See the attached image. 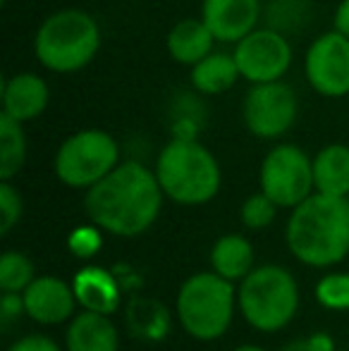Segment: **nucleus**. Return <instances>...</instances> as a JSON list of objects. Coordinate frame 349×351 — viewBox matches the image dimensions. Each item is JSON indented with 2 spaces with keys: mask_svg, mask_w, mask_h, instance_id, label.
Wrapping results in <instances>:
<instances>
[{
  "mask_svg": "<svg viewBox=\"0 0 349 351\" xmlns=\"http://www.w3.org/2000/svg\"><path fill=\"white\" fill-rule=\"evenodd\" d=\"M234 351H265L263 347H256V344H242V347H237Z\"/></svg>",
  "mask_w": 349,
  "mask_h": 351,
  "instance_id": "2f4dec72",
  "label": "nucleus"
},
{
  "mask_svg": "<svg viewBox=\"0 0 349 351\" xmlns=\"http://www.w3.org/2000/svg\"><path fill=\"white\" fill-rule=\"evenodd\" d=\"M165 199L177 206H204L223 184L220 162L194 136H177L160 148L154 167Z\"/></svg>",
  "mask_w": 349,
  "mask_h": 351,
  "instance_id": "7ed1b4c3",
  "label": "nucleus"
},
{
  "mask_svg": "<svg viewBox=\"0 0 349 351\" xmlns=\"http://www.w3.org/2000/svg\"><path fill=\"white\" fill-rule=\"evenodd\" d=\"M24 199L12 180H0V234H10L22 220Z\"/></svg>",
  "mask_w": 349,
  "mask_h": 351,
  "instance_id": "a878e982",
  "label": "nucleus"
},
{
  "mask_svg": "<svg viewBox=\"0 0 349 351\" xmlns=\"http://www.w3.org/2000/svg\"><path fill=\"white\" fill-rule=\"evenodd\" d=\"M258 186L278 208H297L316 191L313 186V158L297 143H278L265 153Z\"/></svg>",
  "mask_w": 349,
  "mask_h": 351,
  "instance_id": "6e6552de",
  "label": "nucleus"
},
{
  "mask_svg": "<svg viewBox=\"0 0 349 351\" xmlns=\"http://www.w3.org/2000/svg\"><path fill=\"white\" fill-rule=\"evenodd\" d=\"M19 313H24V296L22 291H3V299H0V315H3V323L19 318Z\"/></svg>",
  "mask_w": 349,
  "mask_h": 351,
  "instance_id": "c756f323",
  "label": "nucleus"
},
{
  "mask_svg": "<svg viewBox=\"0 0 349 351\" xmlns=\"http://www.w3.org/2000/svg\"><path fill=\"white\" fill-rule=\"evenodd\" d=\"M27 153L24 125L0 112V180H14L27 162Z\"/></svg>",
  "mask_w": 349,
  "mask_h": 351,
  "instance_id": "4be33fe9",
  "label": "nucleus"
},
{
  "mask_svg": "<svg viewBox=\"0 0 349 351\" xmlns=\"http://www.w3.org/2000/svg\"><path fill=\"white\" fill-rule=\"evenodd\" d=\"M127 328L141 342H163L170 332V311L158 299L146 296H132L127 304Z\"/></svg>",
  "mask_w": 349,
  "mask_h": 351,
  "instance_id": "aec40b11",
  "label": "nucleus"
},
{
  "mask_svg": "<svg viewBox=\"0 0 349 351\" xmlns=\"http://www.w3.org/2000/svg\"><path fill=\"white\" fill-rule=\"evenodd\" d=\"M77 301L84 311H96V313L112 315L120 308L122 299V285L117 275H112L106 268L86 265L72 280Z\"/></svg>",
  "mask_w": 349,
  "mask_h": 351,
  "instance_id": "2eb2a0df",
  "label": "nucleus"
},
{
  "mask_svg": "<svg viewBox=\"0 0 349 351\" xmlns=\"http://www.w3.org/2000/svg\"><path fill=\"white\" fill-rule=\"evenodd\" d=\"M101 27L84 10L65 8L48 14L34 36V56L43 70L75 74L96 60Z\"/></svg>",
  "mask_w": 349,
  "mask_h": 351,
  "instance_id": "20e7f679",
  "label": "nucleus"
},
{
  "mask_svg": "<svg viewBox=\"0 0 349 351\" xmlns=\"http://www.w3.org/2000/svg\"><path fill=\"white\" fill-rule=\"evenodd\" d=\"M191 86L201 93V96H220V93L230 91L234 84L242 79L232 53H220L213 51L199 60L194 67H189Z\"/></svg>",
  "mask_w": 349,
  "mask_h": 351,
  "instance_id": "a211bd4d",
  "label": "nucleus"
},
{
  "mask_svg": "<svg viewBox=\"0 0 349 351\" xmlns=\"http://www.w3.org/2000/svg\"><path fill=\"white\" fill-rule=\"evenodd\" d=\"M201 19L218 43H237L258 27L261 0H201Z\"/></svg>",
  "mask_w": 349,
  "mask_h": 351,
  "instance_id": "ddd939ff",
  "label": "nucleus"
},
{
  "mask_svg": "<svg viewBox=\"0 0 349 351\" xmlns=\"http://www.w3.org/2000/svg\"><path fill=\"white\" fill-rule=\"evenodd\" d=\"M297 115V93L282 79L268 84H249L242 103V120L256 139L275 141L285 136L294 127Z\"/></svg>",
  "mask_w": 349,
  "mask_h": 351,
  "instance_id": "1a4fd4ad",
  "label": "nucleus"
},
{
  "mask_svg": "<svg viewBox=\"0 0 349 351\" xmlns=\"http://www.w3.org/2000/svg\"><path fill=\"white\" fill-rule=\"evenodd\" d=\"M316 299L330 311H349V273H330L316 285Z\"/></svg>",
  "mask_w": 349,
  "mask_h": 351,
  "instance_id": "393cba45",
  "label": "nucleus"
},
{
  "mask_svg": "<svg viewBox=\"0 0 349 351\" xmlns=\"http://www.w3.org/2000/svg\"><path fill=\"white\" fill-rule=\"evenodd\" d=\"M215 36L208 27H206L204 19L186 17L180 19L173 29L165 36V48H168V56L173 58L177 65L194 67L199 60H204L208 53H213Z\"/></svg>",
  "mask_w": 349,
  "mask_h": 351,
  "instance_id": "f3484780",
  "label": "nucleus"
},
{
  "mask_svg": "<svg viewBox=\"0 0 349 351\" xmlns=\"http://www.w3.org/2000/svg\"><path fill=\"white\" fill-rule=\"evenodd\" d=\"M333 29L349 36V0H340V5L335 8V14H333Z\"/></svg>",
  "mask_w": 349,
  "mask_h": 351,
  "instance_id": "7c9ffc66",
  "label": "nucleus"
},
{
  "mask_svg": "<svg viewBox=\"0 0 349 351\" xmlns=\"http://www.w3.org/2000/svg\"><path fill=\"white\" fill-rule=\"evenodd\" d=\"M34 280H36V270L32 258L19 251H5L0 258V289L24 291Z\"/></svg>",
  "mask_w": 349,
  "mask_h": 351,
  "instance_id": "5701e85b",
  "label": "nucleus"
},
{
  "mask_svg": "<svg viewBox=\"0 0 349 351\" xmlns=\"http://www.w3.org/2000/svg\"><path fill=\"white\" fill-rule=\"evenodd\" d=\"M232 56L237 60L239 74L249 84H268L280 82L292 67V46L287 36L278 29L256 27L252 34L239 38L232 48Z\"/></svg>",
  "mask_w": 349,
  "mask_h": 351,
  "instance_id": "9d476101",
  "label": "nucleus"
},
{
  "mask_svg": "<svg viewBox=\"0 0 349 351\" xmlns=\"http://www.w3.org/2000/svg\"><path fill=\"white\" fill-rule=\"evenodd\" d=\"M213 273L230 282H242L254 270V246L242 234H225L210 249Z\"/></svg>",
  "mask_w": 349,
  "mask_h": 351,
  "instance_id": "412c9836",
  "label": "nucleus"
},
{
  "mask_svg": "<svg viewBox=\"0 0 349 351\" xmlns=\"http://www.w3.org/2000/svg\"><path fill=\"white\" fill-rule=\"evenodd\" d=\"M48 103H51V88H48L46 79L36 72H17L8 77L0 88V106H3L5 115L12 120L34 122L46 112Z\"/></svg>",
  "mask_w": 349,
  "mask_h": 351,
  "instance_id": "4468645a",
  "label": "nucleus"
},
{
  "mask_svg": "<svg viewBox=\"0 0 349 351\" xmlns=\"http://www.w3.org/2000/svg\"><path fill=\"white\" fill-rule=\"evenodd\" d=\"M120 335L110 315L82 311L70 320L65 332V351H117Z\"/></svg>",
  "mask_w": 349,
  "mask_h": 351,
  "instance_id": "dca6fc26",
  "label": "nucleus"
},
{
  "mask_svg": "<svg viewBox=\"0 0 349 351\" xmlns=\"http://www.w3.org/2000/svg\"><path fill=\"white\" fill-rule=\"evenodd\" d=\"M280 351H335V342L328 332H313L306 339H294Z\"/></svg>",
  "mask_w": 349,
  "mask_h": 351,
  "instance_id": "cd10ccee",
  "label": "nucleus"
},
{
  "mask_svg": "<svg viewBox=\"0 0 349 351\" xmlns=\"http://www.w3.org/2000/svg\"><path fill=\"white\" fill-rule=\"evenodd\" d=\"M163 189L151 167L125 160L108 172L98 184L86 189L84 210L88 220L115 237L144 234L158 220L163 208Z\"/></svg>",
  "mask_w": 349,
  "mask_h": 351,
  "instance_id": "f257e3e1",
  "label": "nucleus"
},
{
  "mask_svg": "<svg viewBox=\"0 0 349 351\" xmlns=\"http://www.w3.org/2000/svg\"><path fill=\"white\" fill-rule=\"evenodd\" d=\"M306 82L323 98H345L349 93V36L326 32L311 41L304 58Z\"/></svg>",
  "mask_w": 349,
  "mask_h": 351,
  "instance_id": "9b49d317",
  "label": "nucleus"
},
{
  "mask_svg": "<svg viewBox=\"0 0 349 351\" xmlns=\"http://www.w3.org/2000/svg\"><path fill=\"white\" fill-rule=\"evenodd\" d=\"M8 351H62L56 339L46 337V335H27V337L12 342Z\"/></svg>",
  "mask_w": 349,
  "mask_h": 351,
  "instance_id": "c85d7f7f",
  "label": "nucleus"
},
{
  "mask_svg": "<svg viewBox=\"0 0 349 351\" xmlns=\"http://www.w3.org/2000/svg\"><path fill=\"white\" fill-rule=\"evenodd\" d=\"M275 215H278V204H273L263 191L247 196L239 208V220L247 230H265L273 225Z\"/></svg>",
  "mask_w": 349,
  "mask_h": 351,
  "instance_id": "b1692460",
  "label": "nucleus"
},
{
  "mask_svg": "<svg viewBox=\"0 0 349 351\" xmlns=\"http://www.w3.org/2000/svg\"><path fill=\"white\" fill-rule=\"evenodd\" d=\"M101 227L98 225H82L77 230L70 232L67 237V249H70L72 256L77 258H93V256L101 251L103 246V234H101Z\"/></svg>",
  "mask_w": 349,
  "mask_h": 351,
  "instance_id": "bb28decb",
  "label": "nucleus"
},
{
  "mask_svg": "<svg viewBox=\"0 0 349 351\" xmlns=\"http://www.w3.org/2000/svg\"><path fill=\"white\" fill-rule=\"evenodd\" d=\"M313 186L328 196H349V146L328 143L313 156Z\"/></svg>",
  "mask_w": 349,
  "mask_h": 351,
  "instance_id": "6ab92c4d",
  "label": "nucleus"
},
{
  "mask_svg": "<svg viewBox=\"0 0 349 351\" xmlns=\"http://www.w3.org/2000/svg\"><path fill=\"white\" fill-rule=\"evenodd\" d=\"M24 296V313L38 325H60L75 318L77 294L75 287L53 275H38L27 289Z\"/></svg>",
  "mask_w": 349,
  "mask_h": 351,
  "instance_id": "f8f14e48",
  "label": "nucleus"
},
{
  "mask_svg": "<svg viewBox=\"0 0 349 351\" xmlns=\"http://www.w3.org/2000/svg\"><path fill=\"white\" fill-rule=\"evenodd\" d=\"M120 165V143L106 130H80L58 146L53 172L70 189H91Z\"/></svg>",
  "mask_w": 349,
  "mask_h": 351,
  "instance_id": "0eeeda50",
  "label": "nucleus"
},
{
  "mask_svg": "<svg viewBox=\"0 0 349 351\" xmlns=\"http://www.w3.org/2000/svg\"><path fill=\"white\" fill-rule=\"evenodd\" d=\"M237 306L252 328L278 332L297 315L299 285L289 270L280 265H261L239 282Z\"/></svg>",
  "mask_w": 349,
  "mask_h": 351,
  "instance_id": "423d86ee",
  "label": "nucleus"
},
{
  "mask_svg": "<svg viewBox=\"0 0 349 351\" xmlns=\"http://www.w3.org/2000/svg\"><path fill=\"white\" fill-rule=\"evenodd\" d=\"M237 291L218 273H196L182 282L175 311L186 335L199 342L220 339L232 325Z\"/></svg>",
  "mask_w": 349,
  "mask_h": 351,
  "instance_id": "39448f33",
  "label": "nucleus"
},
{
  "mask_svg": "<svg viewBox=\"0 0 349 351\" xmlns=\"http://www.w3.org/2000/svg\"><path fill=\"white\" fill-rule=\"evenodd\" d=\"M287 249L309 268H330L349 254V199L313 191L292 208L285 230Z\"/></svg>",
  "mask_w": 349,
  "mask_h": 351,
  "instance_id": "f03ea898",
  "label": "nucleus"
}]
</instances>
